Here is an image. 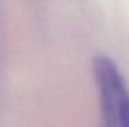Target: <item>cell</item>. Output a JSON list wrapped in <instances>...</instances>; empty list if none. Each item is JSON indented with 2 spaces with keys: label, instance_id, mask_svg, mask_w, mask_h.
<instances>
[{
  "label": "cell",
  "instance_id": "1",
  "mask_svg": "<svg viewBox=\"0 0 129 127\" xmlns=\"http://www.w3.org/2000/svg\"><path fill=\"white\" fill-rule=\"evenodd\" d=\"M101 127H129V85L116 61L104 54L93 60Z\"/></svg>",
  "mask_w": 129,
  "mask_h": 127
}]
</instances>
